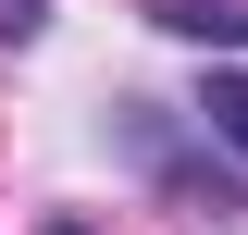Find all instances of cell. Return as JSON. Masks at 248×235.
<instances>
[{"label": "cell", "mask_w": 248, "mask_h": 235, "mask_svg": "<svg viewBox=\"0 0 248 235\" xmlns=\"http://www.w3.org/2000/svg\"><path fill=\"white\" fill-rule=\"evenodd\" d=\"M0 37H37V0H0Z\"/></svg>", "instance_id": "cell-3"}, {"label": "cell", "mask_w": 248, "mask_h": 235, "mask_svg": "<svg viewBox=\"0 0 248 235\" xmlns=\"http://www.w3.org/2000/svg\"><path fill=\"white\" fill-rule=\"evenodd\" d=\"M50 235H87V223H50Z\"/></svg>", "instance_id": "cell-4"}, {"label": "cell", "mask_w": 248, "mask_h": 235, "mask_svg": "<svg viewBox=\"0 0 248 235\" xmlns=\"http://www.w3.org/2000/svg\"><path fill=\"white\" fill-rule=\"evenodd\" d=\"M211 124L248 148V62H223V74H211Z\"/></svg>", "instance_id": "cell-2"}, {"label": "cell", "mask_w": 248, "mask_h": 235, "mask_svg": "<svg viewBox=\"0 0 248 235\" xmlns=\"http://www.w3.org/2000/svg\"><path fill=\"white\" fill-rule=\"evenodd\" d=\"M149 13H161L174 37H223V50L248 37V0H149Z\"/></svg>", "instance_id": "cell-1"}]
</instances>
